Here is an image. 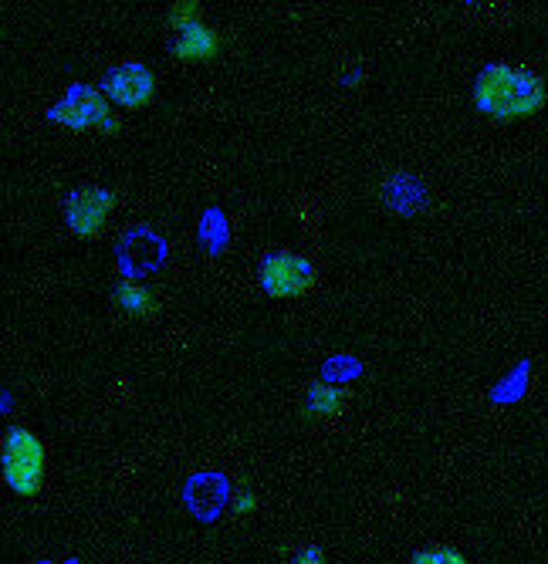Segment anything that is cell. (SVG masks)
I'll list each match as a JSON object with an SVG mask.
<instances>
[{
    "mask_svg": "<svg viewBox=\"0 0 548 564\" xmlns=\"http://www.w3.org/2000/svg\"><path fill=\"white\" fill-rule=\"evenodd\" d=\"M474 101L491 119L502 122L528 119L545 106V82L528 68L487 65L474 82Z\"/></svg>",
    "mask_w": 548,
    "mask_h": 564,
    "instance_id": "6da1fadb",
    "label": "cell"
},
{
    "mask_svg": "<svg viewBox=\"0 0 548 564\" xmlns=\"http://www.w3.org/2000/svg\"><path fill=\"white\" fill-rule=\"evenodd\" d=\"M4 480L14 494L31 497L44 484V446L28 430H11L4 443Z\"/></svg>",
    "mask_w": 548,
    "mask_h": 564,
    "instance_id": "7a4b0ae2",
    "label": "cell"
},
{
    "mask_svg": "<svg viewBox=\"0 0 548 564\" xmlns=\"http://www.w3.org/2000/svg\"><path fill=\"white\" fill-rule=\"evenodd\" d=\"M261 284L275 297H294L315 284V268L294 253H271L261 264Z\"/></svg>",
    "mask_w": 548,
    "mask_h": 564,
    "instance_id": "3957f363",
    "label": "cell"
},
{
    "mask_svg": "<svg viewBox=\"0 0 548 564\" xmlns=\"http://www.w3.org/2000/svg\"><path fill=\"white\" fill-rule=\"evenodd\" d=\"M52 119L62 122V126H72V129H98V126L112 129L109 109H106V98L98 95L95 88H88V85H75V88L58 101V106L52 109Z\"/></svg>",
    "mask_w": 548,
    "mask_h": 564,
    "instance_id": "277c9868",
    "label": "cell"
},
{
    "mask_svg": "<svg viewBox=\"0 0 548 564\" xmlns=\"http://www.w3.org/2000/svg\"><path fill=\"white\" fill-rule=\"evenodd\" d=\"M109 210H112V193L106 189H78L72 199H68V227L82 237H92L106 227L109 220Z\"/></svg>",
    "mask_w": 548,
    "mask_h": 564,
    "instance_id": "5b68a950",
    "label": "cell"
},
{
    "mask_svg": "<svg viewBox=\"0 0 548 564\" xmlns=\"http://www.w3.org/2000/svg\"><path fill=\"white\" fill-rule=\"evenodd\" d=\"M153 88H157V82H153V75H149L142 65H119V68H112L106 75L109 98H116L119 106H126V109L146 106V101L153 98Z\"/></svg>",
    "mask_w": 548,
    "mask_h": 564,
    "instance_id": "8992f818",
    "label": "cell"
},
{
    "mask_svg": "<svg viewBox=\"0 0 548 564\" xmlns=\"http://www.w3.org/2000/svg\"><path fill=\"white\" fill-rule=\"evenodd\" d=\"M173 51H176L180 58H186V62L211 58L214 51H217V34L211 28H201V24H186V28H180Z\"/></svg>",
    "mask_w": 548,
    "mask_h": 564,
    "instance_id": "52a82bcc",
    "label": "cell"
},
{
    "mask_svg": "<svg viewBox=\"0 0 548 564\" xmlns=\"http://www.w3.org/2000/svg\"><path fill=\"white\" fill-rule=\"evenodd\" d=\"M116 297H119V304L126 307V312H132V315H146V312H153V307H157L153 294H149L146 288H136V284H122Z\"/></svg>",
    "mask_w": 548,
    "mask_h": 564,
    "instance_id": "ba28073f",
    "label": "cell"
},
{
    "mask_svg": "<svg viewBox=\"0 0 548 564\" xmlns=\"http://www.w3.org/2000/svg\"><path fill=\"white\" fill-rule=\"evenodd\" d=\"M342 402H345V395H342V389H335V386H315L312 395H309V409H312V413H322V416L339 413V405H342Z\"/></svg>",
    "mask_w": 548,
    "mask_h": 564,
    "instance_id": "9c48e42d",
    "label": "cell"
},
{
    "mask_svg": "<svg viewBox=\"0 0 548 564\" xmlns=\"http://www.w3.org/2000/svg\"><path fill=\"white\" fill-rule=\"evenodd\" d=\"M410 564H468V557L454 547H430V551H420Z\"/></svg>",
    "mask_w": 548,
    "mask_h": 564,
    "instance_id": "30bf717a",
    "label": "cell"
},
{
    "mask_svg": "<svg viewBox=\"0 0 548 564\" xmlns=\"http://www.w3.org/2000/svg\"><path fill=\"white\" fill-rule=\"evenodd\" d=\"M294 564H325V554L322 547H302L294 554Z\"/></svg>",
    "mask_w": 548,
    "mask_h": 564,
    "instance_id": "8fae6325",
    "label": "cell"
},
{
    "mask_svg": "<svg viewBox=\"0 0 548 564\" xmlns=\"http://www.w3.org/2000/svg\"><path fill=\"white\" fill-rule=\"evenodd\" d=\"M234 510H237V514H247V510H255L251 490H237V494H234Z\"/></svg>",
    "mask_w": 548,
    "mask_h": 564,
    "instance_id": "7c38bea8",
    "label": "cell"
},
{
    "mask_svg": "<svg viewBox=\"0 0 548 564\" xmlns=\"http://www.w3.org/2000/svg\"><path fill=\"white\" fill-rule=\"evenodd\" d=\"M193 18H196V4H183V11L173 14V21H176L180 28H186V21H193Z\"/></svg>",
    "mask_w": 548,
    "mask_h": 564,
    "instance_id": "4fadbf2b",
    "label": "cell"
}]
</instances>
